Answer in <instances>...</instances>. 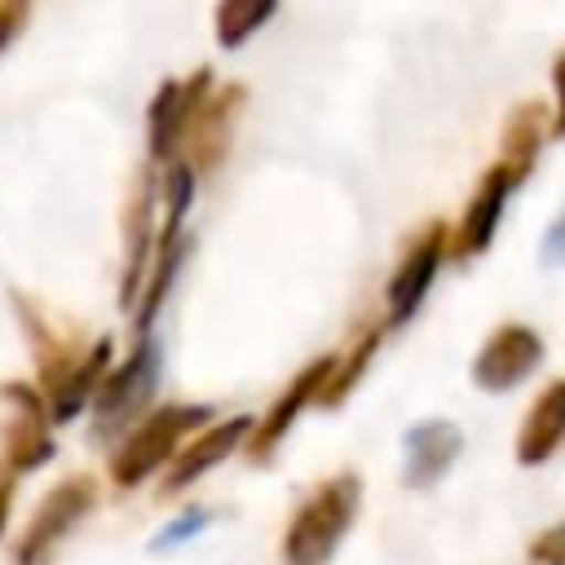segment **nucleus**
Segmentation results:
<instances>
[{
  "label": "nucleus",
  "mask_w": 565,
  "mask_h": 565,
  "mask_svg": "<svg viewBox=\"0 0 565 565\" xmlns=\"http://www.w3.org/2000/svg\"><path fill=\"white\" fill-rule=\"evenodd\" d=\"M362 508V477L353 468L318 481L282 530V565H331Z\"/></svg>",
  "instance_id": "1"
},
{
  "label": "nucleus",
  "mask_w": 565,
  "mask_h": 565,
  "mask_svg": "<svg viewBox=\"0 0 565 565\" xmlns=\"http://www.w3.org/2000/svg\"><path fill=\"white\" fill-rule=\"evenodd\" d=\"M212 424V406H203V402H172V406H159L154 415H146L128 437H124V446L115 450V459H110V477H115V486H141L154 468H163V463H172V455H177V441L185 437V433H194V428H207Z\"/></svg>",
  "instance_id": "2"
},
{
  "label": "nucleus",
  "mask_w": 565,
  "mask_h": 565,
  "mask_svg": "<svg viewBox=\"0 0 565 565\" xmlns=\"http://www.w3.org/2000/svg\"><path fill=\"white\" fill-rule=\"evenodd\" d=\"M446 247H450L446 221H428V225L406 243L397 269H393L388 282H384V305H388V318H384V322H388V327H406V322L415 318V309L424 305V296H428V287H433V278H437V269H441V260H446Z\"/></svg>",
  "instance_id": "3"
},
{
  "label": "nucleus",
  "mask_w": 565,
  "mask_h": 565,
  "mask_svg": "<svg viewBox=\"0 0 565 565\" xmlns=\"http://www.w3.org/2000/svg\"><path fill=\"white\" fill-rule=\"evenodd\" d=\"M543 358H547V349L534 327L503 322L481 340V349L472 358V384L481 393H512L521 380H530L543 366Z\"/></svg>",
  "instance_id": "4"
},
{
  "label": "nucleus",
  "mask_w": 565,
  "mask_h": 565,
  "mask_svg": "<svg viewBox=\"0 0 565 565\" xmlns=\"http://www.w3.org/2000/svg\"><path fill=\"white\" fill-rule=\"evenodd\" d=\"M516 185L521 181L503 163H490L481 172V181H477V190H472V199H468V207H463V216H459V225L450 234V247H446V256L455 265H472L477 256L490 252V243H494V234L503 225V207H508Z\"/></svg>",
  "instance_id": "5"
},
{
  "label": "nucleus",
  "mask_w": 565,
  "mask_h": 565,
  "mask_svg": "<svg viewBox=\"0 0 565 565\" xmlns=\"http://www.w3.org/2000/svg\"><path fill=\"white\" fill-rule=\"evenodd\" d=\"M97 503V486L88 477H66L57 490H49V499L40 503V512L26 525V539L18 547V565H49L53 547L93 512Z\"/></svg>",
  "instance_id": "6"
},
{
  "label": "nucleus",
  "mask_w": 565,
  "mask_h": 565,
  "mask_svg": "<svg viewBox=\"0 0 565 565\" xmlns=\"http://www.w3.org/2000/svg\"><path fill=\"white\" fill-rule=\"evenodd\" d=\"M212 88H216V84H212V71L199 66L194 75L168 79V84L154 93V102H150V110H146V132H150V154H154V159H172V154L185 146V132H190L199 106L212 97Z\"/></svg>",
  "instance_id": "7"
},
{
  "label": "nucleus",
  "mask_w": 565,
  "mask_h": 565,
  "mask_svg": "<svg viewBox=\"0 0 565 565\" xmlns=\"http://www.w3.org/2000/svg\"><path fill=\"white\" fill-rule=\"evenodd\" d=\"M463 455V428L446 415L419 419L402 433V486L406 490H433L455 459Z\"/></svg>",
  "instance_id": "8"
},
{
  "label": "nucleus",
  "mask_w": 565,
  "mask_h": 565,
  "mask_svg": "<svg viewBox=\"0 0 565 565\" xmlns=\"http://www.w3.org/2000/svg\"><path fill=\"white\" fill-rule=\"evenodd\" d=\"M331 366H335V353H322V358L305 362V366L291 375V384L274 397V406L256 419V428H252V437H247V459H252V463H265V459L274 455V446L291 433V424L300 419V411H305L309 402H318V393H322Z\"/></svg>",
  "instance_id": "9"
},
{
  "label": "nucleus",
  "mask_w": 565,
  "mask_h": 565,
  "mask_svg": "<svg viewBox=\"0 0 565 565\" xmlns=\"http://www.w3.org/2000/svg\"><path fill=\"white\" fill-rule=\"evenodd\" d=\"M154 384H159V349H154L150 340H141V344L128 353V362H124L115 375H106V384H102L97 397H93V406H97V433L124 428V424L150 402Z\"/></svg>",
  "instance_id": "10"
},
{
  "label": "nucleus",
  "mask_w": 565,
  "mask_h": 565,
  "mask_svg": "<svg viewBox=\"0 0 565 565\" xmlns=\"http://www.w3.org/2000/svg\"><path fill=\"white\" fill-rule=\"evenodd\" d=\"M247 102V88L243 84H225V88H212V97L199 106L190 132H185V146H190V159H181L190 172H207L225 159L230 150V137H234V119Z\"/></svg>",
  "instance_id": "11"
},
{
  "label": "nucleus",
  "mask_w": 565,
  "mask_h": 565,
  "mask_svg": "<svg viewBox=\"0 0 565 565\" xmlns=\"http://www.w3.org/2000/svg\"><path fill=\"white\" fill-rule=\"evenodd\" d=\"M252 428H256V419L252 415H230V419H216V424H207L172 463H168V477H163V490L172 494V490H185L190 481H199L203 472H212L221 459H230L247 437H252Z\"/></svg>",
  "instance_id": "12"
},
{
  "label": "nucleus",
  "mask_w": 565,
  "mask_h": 565,
  "mask_svg": "<svg viewBox=\"0 0 565 565\" xmlns=\"http://www.w3.org/2000/svg\"><path fill=\"white\" fill-rule=\"evenodd\" d=\"M561 441H565V375L552 380L530 402V411H525V419L516 428V446L512 450H516V463L521 468H543L556 455Z\"/></svg>",
  "instance_id": "13"
},
{
  "label": "nucleus",
  "mask_w": 565,
  "mask_h": 565,
  "mask_svg": "<svg viewBox=\"0 0 565 565\" xmlns=\"http://www.w3.org/2000/svg\"><path fill=\"white\" fill-rule=\"evenodd\" d=\"M547 137H552V119H547L543 102H521V106H512V115L503 119V137H499L503 146H499V159H494V163H503L516 181H525V177L534 172V163H539Z\"/></svg>",
  "instance_id": "14"
},
{
  "label": "nucleus",
  "mask_w": 565,
  "mask_h": 565,
  "mask_svg": "<svg viewBox=\"0 0 565 565\" xmlns=\"http://www.w3.org/2000/svg\"><path fill=\"white\" fill-rule=\"evenodd\" d=\"M106 366H110V335H102V340L53 384V419H71L88 397H97V388L106 384Z\"/></svg>",
  "instance_id": "15"
},
{
  "label": "nucleus",
  "mask_w": 565,
  "mask_h": 565,
  "mask_svg": "<svg viewBox=\"0 0 565 565\" xmlns=\"http://www.w3.org/2000/svg\"><path fill=\"white\" fill-rule=\"evenodd\" d=\"M375 349H380V327H366V331L353 340V349H340V353H335V366H331V375H327V384H322V393H318V406H322V411H335V406L358 388V380H362V371L371 366Z\"/></svg>",
  "instance_id": "16"
},
{
  "label": "nucleus",
  "mask_w": 565,
  "mask_h": 565,
  "mask_svg": "<svg viewBox=\"0 0 565 565\" xmlns=\"http://www.w3.org/2000/svg\"><path fill=\"white\" fill-rule=\"evenodd\" d=\"M150 207H154V190H150V181H141L137 194H132V207H128V265H124V287H119L124 305L137 300L141 269H146V256H150Z\"/></svg>",
  "instance_id": "17"
},
{
  "label": "nucleus",
  "mask_w": 565,
  "mask_h": 565,
  "mask_svg": "<svg viewBox=\"0 0 565 565\" xmlns=\"http://www.w3.org/2000/svg\"><path fill=\"white\" fill-rule=\"evenodd\" d=\"M274 13H278L274 0H221L216 13H212L216 44H221V49H243Z\"/></svg>",
  "instance_id": "18"
},
{
  "label": "nucleus",
  "mask_w": 565,
  "mask_h": 565,
  "mask_svg": "<svg viewBox=\"0 0 565 565\" xmlns=\"http://www.w3.org/2000/svg\"><path fill=\"white\" fill-rule=\"evenodd\" d=\"M212 521V512L207 508H185L177 521H168L154 539H150V552H172V547H181V543H190L194 534H203V525Z\"/></svg>",
  "instance_id": "19"
},
{
  "label": "nucleus",
  "mask_w": 565,
  "mask_h": 565,
  "mask_svg": "<svg viewBox=\"0 0 565 565\" xmlns=\"http://www.w3.org/2000/svg\"><path fill=\"white\" fill-rule=\"evenodd\" d=\"M525 565H565V521H552L547 530L530 539Z\"/></svg>",
  "instance_id": "20"
},
{
  "label": "nucleus",
  "mask_w": 565,
  "mask_h": 565,
  "mask_svg": "<svg viewBox=\"0 0 565 565\" xmlns=\"http://www.w3.org/2000/svg\"><path fill=\"white\" fill-rule=\"evenodd\" d=\"M539 265H543V269H561V265H565V203H561V212L552 216V225L543 230Z\"/></svg>",
  "instance_id": "21"
},
{
  "label": "nucleus",
  "mask_w": 565,
  "mask_h": 565,
  "mask_svg": "<svg viewBox=\"0 0 565 565\" xmlns=\"http://www.w3.org/2000/svg\"><path fill=\"white\" fill-rule=\"evenodd\" d=\"M552 88H556V110H552V137H565V53L552 57Z\"/></svg>",
  "instance_id": "22"
},
{
  "label": "nucleus",
  "mask_w": 565,
  "mask_h": 565,
  "mask_svg": "<svg viewBox=\"0 0 565 565\" xmlns=\"http://www.w3.org/2000/svg\"><path fill=\"white\" fill-rule=\"evenodd\" d=\"M22 13H26L22 4H0V49H4V44L13 40V31L22 26Z\"/></svg>",
  "instance_id": "23"
},
{
  "label": "nucleus",
  "mask_w": 565,
  "mask_h": 565,
  "mask_svg": "<svg viewBox=\"0 0 565 565\" xmlns=\"http://www.w3.org/2000/svg\"><path fill=\"white\" fill-rule=\"evenodd\" d=\"M9 490H13V468H0V530L9 516Z\"/></svg>",
  "instance_id": "24"
}]
</instances>
